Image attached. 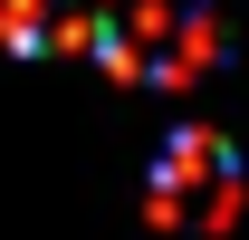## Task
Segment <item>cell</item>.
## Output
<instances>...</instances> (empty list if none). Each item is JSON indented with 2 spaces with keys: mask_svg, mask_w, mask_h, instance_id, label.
I'll return each instance as SVG.
<instances>
[{
  "mask_svg": "<svg viewBox=\"0 0 249 240\" xmlns=\"http://www.w3.org/2000/svg\"><path fill=\"white\" fill-rule=\"evenodd\" d=\"M154 211L173 231H220L230 211H240V154L220 144L211 125H182L154 163Z\"/></svg>",
  "mask_w": 249,
  "mask_h": 240,
  "instance_id": "1",
  "label": "cell"
}]
</instances>
